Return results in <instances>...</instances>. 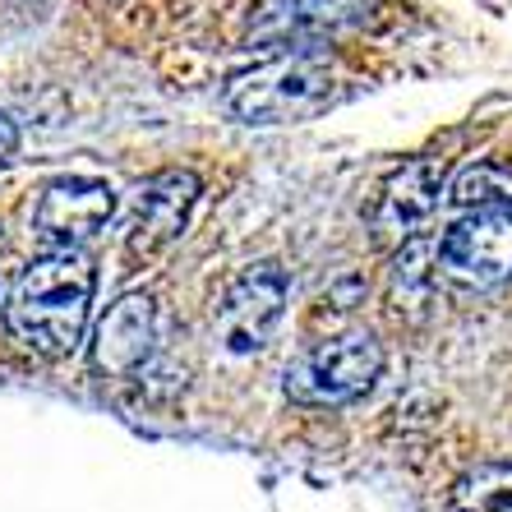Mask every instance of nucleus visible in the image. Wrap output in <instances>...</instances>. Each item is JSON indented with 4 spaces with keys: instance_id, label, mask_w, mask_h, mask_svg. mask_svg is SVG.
I'll return each instance as SVG.
<instances>
[{
    "instance_id": "nucleus-1",
    "label": "nucleus",
    "mask_w": 512,
    "mask_h": 512,
    "mask_svg": "<svg viewBox=\"0 0 512 512\" xmlns=\"http://www.w3.org/2000/svg\"><path fill=\"white\" fill-rule=\"evenodd\" d=\"M97 291V268L84 250H51L14 277L5 296V328L33 356L65 360L79 351Z\"/></svg>"
},
{
    "instance_id": "nucleus-2",
    "label": "nucleus",
    "mask_w": 512,
    "mask_h": 512,
    "mask_svg": "<svg viewBox=\"0 0 512 512\" xmlns=\"http://www.w3.org/2000/svg\"><path fill=\"white\" fill-rule=\"evenodd\" d=\"M337 102V65L319 47H291L240 70L222 93V107L245 125H291L310 120Z\"/></svg>"
},
{
    "instance_id": "nucleus-3",
    "label": "nucleus",
    "mask_w": 512,
    "mask_h": 512,
    "mask_svg": "<svg viewBox=\"0 0 512 512\" xmlns=\"http://www.w3.org/2000/svg\"><path fill=\"white\" fill-rule=\"evenodd\" d=\"M383 374V346L370 333H342L310 346L286 370V397L300 406H346L365 397Z\"/></svg>"
},
{
    "instance_id": "nucleus-4",
    "label": "nucleus",
    "mask_w": 512,
    "mask_h": 512,
    "mask_svg": "<svg viewBox=\"0 0 512 512\" xmlns=\"http://www.w3.org/2000/svg\"><path fill=\"white\" fill-rule=\"evenodd\" d=\"M282 314H286V273L277 263H250V268H240L231 277V286L217 300L213 314L217 342L227 346L231 356H254L277 333Z\"/></svg>"
},
{
    "instance_id": "nucleus-5",
    "label": "nucleus",
    "mask_w": 512,
    "mask_h": 512,
    "mask_svg": "<svg viewBox=\"0 0 512 512\" xmlns=\"http://www.w3.org/2000/svg\"><path fill=\"white\" fill-rule=\"evenodd\" d=\"M374 19V0H263L250 14V47H319Z\"/></svg>"
},
{
    "instance_id": "nucleus-6",
    "label": "nucleus",
    "mask_w": 512,
    "mask_h": 512,
    "mask_svg": "<svg viewBox=\"0 0 512 512\" xmlns=\"http://www.w3.org/2000/svg\"><path fill=\"white\" fill-rule=\"evenodd\" d=\"M443 273L466 286H499L512 277V203L466 208L439 240Z\"/></svg>"
},
{
    "instance_id": "nucleus-7",
    "label": "nucleus",
    "mask_w": 512,
    "mask_h": 512,
    "mask_svg": "<svg viewBox=\"0 0 512 512\" xmlns=\"http://www.w3.org/2000/svg\"><path fill=\"white\" fill-rule=\"evenodd\" d=\"M194 199H199V176L194 171H157L153 180H143L139 194H134L130 227H125L130 263L162 259L190 222Z\"/></svg>"
},
{
    "instance_id": "nucleus-8",
    "label": "nucleus",
    "mask_w": 512,
    "mask_h": 512,
    "mask_svg": "<svg viewBox=\"0 0 512 512\" xmlns=\"http://www.w3.org/2000/svg\"><path fill=\"white\" fill-rule=\"evenodd\" d=\"M116 213V190L93 176H65L42 190L33 208V236L47 250H79Z\"/></svg>"
},
{
    "instance_id": "nucleus-9",
    "label": "nucleus",
    "mask_w": 512,
    "mask_h": 512,
    "mask_svg": "<svg viewBox=\"0 0 512 512\" xmlns=\"http://www.w3.org/2000/svg\"><path fill=\"white\" fill-rule=\"evenodd\" d=\"M448 167H443V157H411L406 167H397L388 176L379 194V213H374V231L379 240H411L420 227H425L429 217L439 213L443 194H448Z\"/></svg>"
},
{
    "instance_id": "nucleus-10",
    "label": "nucleus",
    "mask_w": 512,
    "mask_h": 512,
    "mask_svg": "<svg viewBox=\"0 0 512 512\" xmlns=\"http://www.w3.org/2000/svg\"><path fill=\"white\" fill-rule=\"evenodd\" d=\"M157 342V310L153 296H120L107 310V319L97 323L93 337V370L107 379H125L153 356Z\"/></svg>"
},
{
    "instance_id": "nucleus-11",
    "label": "nucleus",
    "mask_w": 512,
    "mask_h": 512,
    "mask_svg": "<svg viewBox=\"0 0 512 512\" xmlns=\"http://www.w3.org/2000/svg\"><path fill=\"white\" fill-rule=\"evenodd\" d=\"M462 512H512V466H476L453 485Z\"/></svg>"
},
{
    "instance_id": "nucleus-12",
    "label": "nucleus",
    "mask_w": 512,
    "mask_h": 512,
    "mask_svg": "<svg viewBox=\"0 0 512 512\" xmlns=\"http://www.w3.org/2000/svg\"><path fill=\"white\" fill-rule=\"evenodd\" d=\"M448 199L457 208H485V203H512V171L499 162H471L466 171H457V180L448 185Z\"/></svg>"
},
{
    "instance_id": "nucleus-13",
    "label": "nucleus",
    "mask_w": 512,
    "mask_h": 512,
    "mask_svg": "<svg viewBox=\"0 0 512 512\" xmlns=\"http://www.w3.org/2000/svg\"><path fill=\"white\" fill-rule=\"evenodd\" d=\"M14 148H19V130H14V120L0 111V167L14 157Z\"/></svg>"
},
{
    "instance_id": "nucleus-14",
    "label": "nucleus",
    "mask_w": 512,
    "mask_h": 512,
    "mask_svg": "<svg viewBox=\"0 0 512 512\" xmlns=\"http://www.w3.org/2000/svg\"><path fill=\"white\" fill-rule=\"evenodd\" d=\"M14 5H37V0H14Z\"/></svg>"
}]
</instances>
